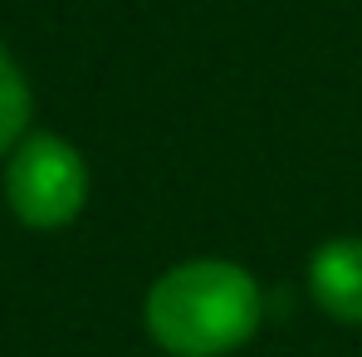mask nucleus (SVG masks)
Listing matches in <instances>:
<instances>
[{
	"label": "nucleus",
	"instance_id": "obj_1",
	"mask_svg": "<svg viewBox=\"0 0 362 357\" xmlns=\"http://www.w3.org/2000/svg\"><path fill=\"white\" fill-rule=\"evenodd\" d=\"M142 323L172 357H226L259 333L264 294L235 259H181L152 279Z\"/></svg>",
	"mask_w": 362,
	"mask_h": 357
},
{
	"label": "nucleus",
	"instance_id": "obj_2",
	"mask_svg": "<svg viewBox=\"0 0 362 357\" xmlns=\"http://www.w3.org/2000/svg\"><path fill=\"white\" fill-rule=\"evenodd\" d=\"M5 206L30 230H64L88 206V162L59 132H30L5 162Z\"/></svg>",
	"mask_w": 362,
	"mask_h": 357
},
{
	"label": "nucleus",
	"instance_id": "obj_3",
	"mask_svg": "<svg viewBox=\"0 0 362 357\" xmlns=\"http://www.w3.org/2000/svg\"><path fill=\"white\" fill-rule=\"evenodd\" d=\"M308 294L333 323H362V235L323 240L308 254Z\"/></svg>",
	"mask_w": 362,
	"mask_h": 357
},
{
	"label": "nucleus",
	"instance_id": "obj_4",
	"mask_svg": "<svg viewBox=\"0 0 362 357\" xmlns=\"http://www.w3.org/2000/svg\"><path fill=\"white\" fill-rule=\"evenodd\" d=\"M25 127H30V83H25L20 64L10 59V49L0 45V157L30 137Z\"/></svg>",
	"mask_w": 362,
	"mask_h": 357
}]
</instances>
